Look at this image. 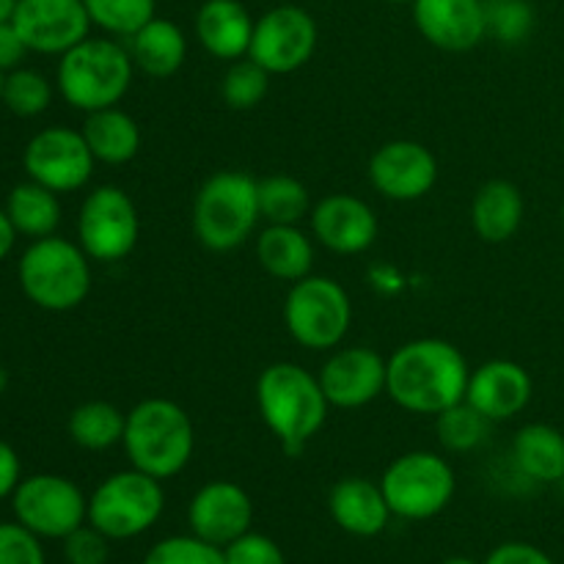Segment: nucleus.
Instances as JSON below:
<instances>
[{
	"instance_id": "nucleus-2",
	"label": "nucleus",
	"mask_w": 564,
	"mask_h": 564,
	"mask_svg": "<svg viewBox=\"0 0 564 564\" xmlns=\"http://www.w3.org/2000/svg\"><path fill=\"white\" fill-rule=\"evenodd\" d=\"M257 405L270 433L286 455L295 457L328 422L330 402L325 400L317 375L306 372L301 364L279 361L259 375Z\"/></svg>"
},
{
	"instance_id": "nucleus-21",
	"label": "nucleus",
	"mask_w": 564,
	"mask_h": 564,
	"mask_svg": "<svg viewBox=\"0 0 564 564\" xmlns=\"http://www.w3.org/2000/svg\"><path fill=\"white\" fill-rule=\"evenodd\" d=\"M328 512L341 532L352 538H378L391 521L383 488L364 477H347L330 488Z\"/></svg>"
},
{
	"instance_id": "nucleus-28",
	"label": "nucleus",
	"mask_w": 564,
	"mask_h": 564,
	"mask_svg": "<svg viewBox=\"0 0 564 564\" xmlns=\"http://www.w3.org/2000/svg\"><path fill=\"white\" fill-rule=\"evenodd\" d=\"M3 209L9 215L11 226L17 229V235L28 237V240H42V237L55 235L61 226L58 193H53L50 187L39 185L33 180L11 187Z\"/></svg>"
},
{
	"instance_id": "nucleus-6",
	"label": "nucleus",
	"mask_w": 564,
	"mask_h": 564,
	"mask_svg": "<svg viewBox=\"0 0 564 564\" xmlns=\"http://www.w3.org/2000/svg\"><path fill=\"white\" fill-rule=\"evenodd\" d=\"M259 220V180L246 171H218L198 187L193 231L207 251H235L257 231Z\"/></svg>"
},
{
	"instance_id": "nucleus-34",
	"label": "nucleus",
	"mask_w": 564,
	"mask_h": 564,
	"mask_svg": "<svg viewBox=\"0 0 564 564\" xmlns=\"http://www.w3.org/2000/svg\"><path fill=\"white\" fill-rule=\"evenodd\" d=\"M270 88V72L262 69L257 61L246 58L231 61L226 69L224 83H220V97L231 110H253Z\"/></svg>"
},
{
	"instance_id": "nucleus-32",
	"label": "nucleus",
	"mask_w": 564,
	"mask_h": 564,
	"mask_svg": "<svg viewBox=\"0 0 564 564\" xmlns=\"http://www.w3.org/2000/svg\"><path fill=\"white\" fill-rule=\"evenodd\" d=\"M3 105L20 119H36L53 105V83L31 66L6 72Z\"/></svg>"
},
{
	"instance_id": "nucleus-22",
	"label": "nucleus",
	"mask_w": 564,
	"mask_h": 564,
	"mask_svg": "<svg viewBox=\"0 0 564 564\" xmlns=\"http://www.w3.org/2000/svg\"><path fill=\"white\" fill-rule=\"evenodd\" d=\"M253 20L240 0H204L196 11V39L213 58L240 61L253 39Z\"/></svg>"
},
{
	"instance_id": "nucleus-17",
	"label": "nucleus",
	"mask_w": 564,
	"mask_h": 564,
	"mask_svg": "<svg viewBox=\"0 0 564 564\" xmlns=\"http://www.w3.org/2000/svg\"><path fill=\"white\" fill-rule=\"evenodd\" d=\"M253 501L246 490L229 479H215L198 488L187 505V527L196 538L226 549L251 532Z\"/></svg>"
},
{
	"instance_id": "nucleus-36",
	"label": "nucleus",
	"mask_w": 564,
	"mask_h": 564,
	"mask_svg": "<svg viewBox=\"0 0 564 564\" xmlns=\"http://www.w3.org/2000/svg\"><path fill=\"white\" fill-rule=\"evenodd\" d=\"M488 36L505 44H521L534 28V11L527 0H485Z\"/></svg>"
},
{
	"instance_id": "nucleus-46",
	"label": "nucleus",
	"mask_w": 564,
	"mask_h": 564,
	"mask_svg": "<svg viewBox=\"0 0 564 564\" xmlns=\"http://www.w3.org/2000/svg\"><path fill=\"white\" fill-rule=\"evenodd\" d=\"M441 564H477L474 560H466V556H452V560L441 562Z\"/></svg>"
},
{
	"instance_id": "nucleus-43",
	"label": "nucleus",
	"mask_w": 564,
	"mask_h": 564,
	"mask_svg": "<svg viewBox=\"0 0 564 564\" xmlns=\"http://www.w3.org/2000/svg\"><path fill=\"white\" fill-rule=\"evenodd\" d=\"M17 229L11 226L9 215H6V209H0V262L3 259H9V253L14 251V242H17Z\"/></svg>"
},
{
	"instance_id": "nucleus-33",
	"label": "nucleus",
	"mask_w": 564,
	"mask_h": 564,
	"mask_svg": "<svg viewBox=\"0 0 564 564\" xmlns=\"http://www.w3.org/2000/svg\"><path fill=\"white\" fill-rule=\"evenodd\" d=\"M91 25L102 28L110 36L130 39L141 31L149 20H154L158 0H83Z\"/></svg>"
},
{
	"instance_id": "nucleus-8",
	"label": "nucleus",
	"mask_w": 564,
	"mask_h": 564,
	"mask_svg": "<svg viewBox=\"0 0 564 564\" xmlns=\"http://www.w3.org/2000/svg\"><path fill=\"white\" fill-rule=\"evenodd\" d=\"M380 488L391 516L402 521H430L452 505L457 477L444 457L419 449L397 457L380 477Z\"/></svg>"
},
{
	"instance_id": "nucleus-4",
	"label": "nucleus",
	"mask_w": 564,
	"mask_h": 564,
	"mask_svg": "<svg viewBox=\"0 0 564 564\" xmlns=\"http://www.w3.org/2000/svg\"><path fill=\"white\" fill-rule=\"evenodd\" d=\"M135 64L124 44L116 39H83L61 55L55 86L64 102L80 113L116 108L127 97Z\"/></svg>"
},
{
	"instance_id": "nucleus-14",
	"label": "nucleus",
	"mask_w": 564,
	"mask_h": 564,
	"mask_svg": "<svg viewBox=\"0 0 564 564\" xmlns=\"http://www.w3.org/2000/svg\"><path fill=\"white\" fill-rule=\"evenodd\" d=\"M11 22L31 53L58 58L91 31V17L83 0H17Z\"/></svg>"
},
{
	"instance_id": "nucleus-30",
	"label": "nucleus",
	"mask_w": 564,
	"mask_h": 564,
	"mask_svg": "<svg viewBox=\"0 0 564 564\" xmlns=\"http://www.w3.org/2000/svg\"><path fill=\"white\" fill-rule=\"evenodd\" d=\"M259 213L268 224L297 226L312 215L308 187L290 174L264 176L259 180Z\"/></svg>"
},
{
	"instance_id": "nucleus-45",
	"label": "nucleus",
	"mask_w": 564,
	"mask_h": 564,
	"mask_svg": "<svg viewBox=\"0 0 564 564\" xmlns=\"http://www.w3.org/2000/svg\"><path fill=\"white\" fill-rule=\"evenodd\" d=\"M6 389H9V372H6V369L0 367V397H3Z\"/></svg>"
},
{
	"instance_id": "nucleus-42",
	"label": "nucleus",
	"mask_w": 564,
	"mask_h": 564,
	"mask_svg": "<svg viewBox=\"0 0 564 564\" xmlns=\"http://www.w3.org/2000/svg\"><path fill=\"white\" fill-rule=\"evenodd\" d=\"M20 482H22L20 455H17L14 446L0 441V501L11 499Z\"/></svg>"
},
{
	"instance_id": "nucleus-35",
	"label": "nucleus",
	"mask_w": 564,
	"mask_h": 564,
	"mask_svg": "<svg viewBox=\"0 0 564 564\" xmlns=\"http://www.w3.org/2000/svg\"><path fill=\"white\" fill-rule=\"evenodd\" d=\"M141 564H226L224 549L196 538V534H176L154 543Z\"/></svg>"
},
{
	"instance_id": "nucleus-11",
	"label": "nucleus",
	"mask_w": 564,
	"mask_h": 564,
	"mask_svg": "<svg viewBox=\"0 0 564 564\" xmlns=\"http://www.w3.org/2000/svg\"><path fill=\"white\" fill-rule=\"evenodd\" d=\"M14 518L42 540H64L88 523V499L80 485L61 474L22 477L11 496Z\"/></svg>"
},
{
	"instance_id": "nucleus-24",
	"label": "nucleus",
	"mask_w": 564,
	"mask_h": 564,
	"mask_svg": "<svg viewBox=\"0 0 564 564\" xmlns=\"http://www.w3.org/2000/svg\"><path fill=\"white\" fill-rule=\"evenodd\" d=\"M127 50H130L135 69L154 80H165V77H174L185 64L187 39L176 22L154 17L141 31L127 39Z\"/></svg>"
},
{
	"instance_id": "nucleus-26",
	"label": "nucleus",
	"mask_w": 564,
	"mask_h": 564,
	"mask_svg": "<svg viewBox=\"0 0 564 564\" xmlns=\"http://www.w3.org/2000/svg\"><path fill=\"white\" fill-rule=\"evenodd\" d=\"M80 132L97 163L124 165L141 152V127L119 105L86 113Z\"/></svg>"
},
{
	"instance_id": "nucleus-7",
	"label": "nucleus",
	"mask_w": 564,
	"mask_h": 564,
	"mask_svg": "<svg viewBox=\"0 0 564 564\" xmlns=\"http://www.w3.org/2000/svg\"><path fill=\"white\" fill-rule=\"evenodd\" d=\"M163 510V482L138 468L110 474L88 496V523L108 540L141 538L160 521Z\"/></svg>"
},
{
	"instance_id": "nucleus-19",
	"label": "nucleus",
	"mask_w": 564,
	"mask_h": 564,
	"mask_svg": "<svg viewBox=\"0 0 564 564\" xmlns=\"http://www.w3.org/2000/svg\"><path fill=\"white\" fill-rule=\"evenodd\" d=\"M413 22L446 53H468L488 36L485 0H413Z\"/></svg>"
},
{
	"instance_id": "nucleus-39",
	"label": "nucleus",
	"mask_w": 564,
	"mask_h": 564,
	"mask_svg": "<svg viewBox=\"0 0 564 564\" xmlns=\"http://www.w3.org/2000/svg\"><path fill=\"white\" fill-rule=\"evenodd\" d=\"M110 543L99 529L91 523H83L80 529L64 538V556L69 564H108Z\"/></svg>"
},
{
	"instance_id": "nucleus-23",
	"label": "nucleus",
	"mask_w": 564,
	"mask_h": 564,
	"mask_svg": "<svg viewBox=\"0 0 564 564\" xmlns=\"http://www.w3.org/2000/svg\"><path fill=\"white\" fill-rule=\"evenodd\" d=\"M527 202L516 182L490 180L474 193L471 202V226L474 235L490 246L512 240L523 224Z\"/></svg>"
},
{
	"instance_id": "nucleus-20",
	"label": "nucleus",
	"mask_w": 564,
	"mask_h": 564,
	"mask_svg": "<svg viewBox=\"0 0 564 564\" xmlns=\"http://www.w3.org/2000/svg\"><path fill=\"white\" fill-rule=\"evenodd\" d=\"M532 375L521 364L494 358L471 372L466 402L477 408L488 422H510L518 413L527 411V405L532 402Z\"/></svg>"
},
{
	"instance_id": "nucleus-9",
	"label": "nucleus",
	"mask_w": 564,
	"mask_h": 564,
	"mask_svg": "<svg viewBox=\"0 0 564 564\" xmlns=\"http://www.w3.org/2000/svg\"><path fill=\"white\" fill-rule=\"evenodd\" d=\"M352 323V303L345 286L325 275H306L290 286L284 325L292 339L314 352L336 350Z\"/></svg>"
},
{
	"instance_id": "nucleus-40",
	"label": "nucleus",
	"mask_w": 564,
	"mask_h": 564,
	"mask_svg": "<svg viewBox=\"0 0 564 564\" xmlns=\"http://www.w3.org/2000/svg\"><path fill=\"white\" fill-rule=\"evenodd\" d=\"M485 564H556L543 549L532 543H501L488 554Z\"/></svg>"
},
{
	"instance_id": "nucleus-18",
	"label": "nucleus",
	"mask_w": 564,
	"mask_h": 564,
	"mask_svg": "<svg viewBox=\"0 0 564 564\" xmlns=\"http://www.w3.org/2000/svg\"><path fill=\"white\" fill-rule=\"evenodd\" d=\"M314 240L330 253L356 257L378 240V215L364 198L350 193H330L312 207Z\"/></svg>"
},
{
	"instance_id": "nucleus-15",
	"label": "nucleus",
	"mask_w": 564,
	"mask_h": 564,
	"mask_svg": "<svg viewBox=\"0 0 564 564\" xmlns=\"http://www.w3.org/2000/svg\"><path fill=\"white\" fill-rule=\"evenodd\" d=\"M317 378L330 408L356 411L386 394L389 361L372 347H339L330 352Z\"/></svg>"
},
{
	"instance_id": "nucleus-12",
	"label": "nucleus",
	"mask_w": 564,
	"mask_h": 564,
	"mask_svg": "<svg viewBox=\"0 0 564 564\" xmlns=\"http://www.w3.org/2000/svg\"><path fill=\"white\" fill-rule=\"evenodd\" d=\"M94 165L97 160L86 138L72 127H44L25 143L22 152V169L28 180L50 187L58 196L86 187L94 176Z\"/></svg>"
},
{
	"instance_id": "nucleus-1",
	"label": "nucleus",
	"mask_w": 564,
	"mask_h": 564,
	"mask_svg": "<svg viewBox=\"0 0 564 564\" xmlns=\"http://www.w3.org/2000/svg\"><path fill=\"white\" fill-rule=\"evenodd\" d=\"M468 369L466 356L446 339H413L397 347L389 358L386 394L402 411L419 416H438L446 408L466 400Z\"/></svg>"
},
{
	"instance_id": "nucleus-5",
	"label": "nucleus",
	"mask_w": 564,
	"mask_h": 564,
	"mask_svg": "<svg viewBox=\"0 0 564 564\" xmlns=\"http://www.w3.org/2000/svg\"><path fill=\"white\" fill-rule=\"evenodd\" d=\"M17 281L22 295L42 312H72L83 306L91 292V259L80 242L58 235L42 237L22 251Z\"/></svg>"
},
{
	"instance_id": "nucleus-44",
	"label": "nucleus",
	"mask_w": 564,
	"mask_h": 564,
	"mask_svg": "<svg viewBox=\"0 0 564 564\" xmlns=\"http://www.w3.org/2000/svg\"><path fill=\"white\" fill-rule=\"evenodd\" d=\"M17 0H0V22H9L14 17Z\"/></svg>"
},
{
	"instance_id": "nucleus-13",
	"label": "nucleus",
	"mask_w": 564,
	"mask_h": 564,
	"mask_svg": "<svg viewBox=\"0 0 564 564\" xmlns=\"http://www.w3.org/2000/svg\"><path fill=\"white\" fill-rule=\"evenodd\" d=\"M317 39V22L306 9L292 3L275 6L253 25L248 58L257 61L270 75H292L312 61Z\"/></svg>"
},
{
	"instance_id": "nucleus-41",
	"label": "nucleus",
	"mask_w": 564,
	"mask_h": 564,
	"mask_svg": "<svg viewBox=\"0 0 564 564\" xmlns=\"http://www.w3.org/2000/svg\"><path fill=\"white\" fill-rule=\"evenodd\" d=\"M31 53L28 44L22 42L20 31L14 28V22H0V72H14L20 69L25 55Z\"/></svg>"
},
{
	"instance_id": "nucleus-31",
	"label": "nucleus",
	"mask_w": 564,
	"mask_h": 564,
	"mask_svg": "<svg viewBox=\"0 0 564 564\" xmlns=\"http://www.w3.org/2000/svg\"><path fill=\"white\" fill-rule=\"evenodd\" d=\"M490 427H494V422H488L466 400L435 416V433H438L441 446L446 452H455V455H466V452L482 446L488 441Z\"/></svg>"
},
{
	"instance_id": "nucleus-50",
	"label": "nucleus",
	"mask_w": 564,
	"mask_h": 564,
	"mask_svg": "<svg viewBox=\"0 0 564 564\" xmlns=\"http://www.w3.org/2000/svg\"><path fill=\"white\" fill-rule=\"evenodd\" d=\"M562 135H564V113H562Z\"/></svg>"
},
{
	"instance_id": "nucleus-49",
	"label": "nucleus",
	"mask_w": 564,
	"mask_h": 564,
	"mask_svg": "<svg viewBox=\"0 0 564 564\" xmlns=\"http://www.w3.org/2000/svg\"><path fill=\"white\" fill-rule=\"evenodd\" d=\"M562 226H564V202H562Z\"/></svg>"
},
{
	"instance_id": "nucleus-48",
	"label": "nucleus",
	"mask_w": 564,
	"mask_h": 564,
	"mask_svg": "<svg viewBox=\"0 0 564 564\" xmlns=\"http://www.w3.org/2000/svg\"><path fill=\"white\" fill-rule=\"evenodd\" d=\"M386 3H413V0H386Z\"/></svg>"
},
{
	"instance_id": "nucleus-25",
	"label": "nucleus",
	"mask_w": 564,
	"mask_h": 564,
	"mask_svg": "<svg viewBox=\"0 0 564 564\" xmlns=\"http://www.w3.org/2000/svg\"><path fill=\"white\" fill-rule=\"evenodd\" d=\"M257 259L275 281H295L312 275L314 242L301 226L268 224L257 237Z\"/></svg>"
},
{
	"instance_id": "nucleus-10",
	"label": "nucleus",
	"mask_w": 564,
	"mask_h": 564,
	"mask_svg": "<svg viewBox=\"0 0 564 564\" xmlns=\"http://www.w3.org/2000/svg\"><path fill=\"white\" fill-rule=\"evenodd\" d=\"M141 237V218L130 193L99 185L83 198L77 213V242L91 262L113 264L130 257Z\"/></svg>"
},
{
	"instance_id": "nucleus-37",
	"label": "nucleus",
	"mask_w": 564,
	"mask_h": 564,
	"mask_svg": "<svg viewBox=\"0 0 564 564\" xmlns=\"http://www.w3.org/2000/svg\"><path fill=\"white\" fill-rule=\"evenodd\" d=\"M0 564H47L42 538L20 521L0 523Z\"/></svg>"
},
{
	"instance_id": "nucleus-38",
	"label": "nucleus",
	"mask_w": 564,
	"mask_h": 564,
	"mask_svg": "<svg viewBox=\"0 0 564 564\" xmlns=\"http://www.w3.org/2000/svg\"><path fill=\"white\" fill-rule=\"evenodd\" d=\"M226 564H286L284 551L268 534L246 532L224 549Z\"/></svg>"
},
{
	"instance_id": "nucleus-27",
	"label": "nucleus",
	"mask_w": 564,
	"mask_h": 564,
	"mask_svg": "<svg viewBox=\"0 0 564 564\" xmlns=\"http://www.w3.org/2000/svg\"><path fill=\"white\" fill-rule=\"evenodd\" d=\"M512 460L523 477L554 485L564 479V435L543 422L527 424L512 438Z\"/></svg>"
},
{
	"instance_id": "nucleus-16",
	"label": "nucleus",
	"mask_w": 564,
	"mask_h": 564,
	"mask_svg": "<svg viewBox=\"0 0 564 564\" xmlns=\"http://www.w3.org/2000/svg\"><path fill=\"white\" fill-rule=\"evenodd\" d=\"M369 182L389 202H419L438 182V160L419 141H389L369 160Z\"/></svg>"
},
{
	"instance_id": "nucleus-47",
	"label": "nucleus",
	"mask_w": 564,
	"mask_h": 564,
	"mask_svg": "<svg viewBox=\"0 0 564 564\" xmlns=\"http://www.w3.org/2000/svg\"><path fill=\"white\" fill-rule=\"evenodd\" d=\"M3 83H6V72H0V105H3Z\"/></svg>"
},
{
	"instance_id": "nucleus-29",
	"label": "nucleus",
	"mask_w": 564,
	"mask_h": 564,
	"mask_svg": "<svg viewBox=\"0 0 564 564\" xmlns=\"http://www.w3.org/2000/svg\"><path fill=\"white\" fill-rule=\"evenodd\" d=\"M124 427L127 413L105 400L83 402L69 413V422H66L72 444L86 452H108L119 446L124 441Z\"/></svg>"
},
{
	"instance_id": "nucleus-3",
	"label": "nucleus",
	"mask_w": 564,
	"mask_h": 564,
	"mask_svg": "<svg viewBox=\"0 0 564 564\" xmlns=\"http://www.w3.org/2000/svg\"><path fill=\"white\" fill-rule=\"evenodd\" d=\"M127 460L149 477L174 479L196 452V427L182 405L165 397L141 400L127 413L124 441Z\"/></svg>"
}]
</instances>
